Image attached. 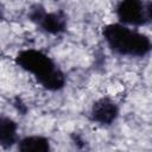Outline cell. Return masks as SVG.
<instances>
[{"instance_id": "1", "label": "cell", "mask_w": 152, "mask_h": 152, "mask_svg": "<svg viewBox=\"0 0 152 152\" xmlns=\"http://www.w3.org/2000/svg\"><path fill=\"white\" fill-rule=\"evenodd\" d=\"M15 64L30 74L37 83L49 91H59L66 84V76L52 57L38 49L20 50L14 57Z\"/></svg>"}, {"instance_id": "2", "label": "cell", "mask_w": 152, "mask_h": 152, "mask_svg": "<svg viewBox=\"0 0 152 152\" xmlns=\"http://www.w3.org/2000/svg\"><path fill=\"white\" fill-rule=\"evenodd\" d=\"M101 33L107 48L121 57L141 58L147 56L152 48L147 34L119 23L104 25Z\"/></svg>"}, {"instance_id": "3", "label": "cell", "mask_w": 152, "mask_h": 152, "mask_svg": "<svg viewBox=\"0 0 152 152\" xmlns=\"http://www.w3.org/2000/svg\"><path fill=\"white\" fill-rule=\"evenodd\" d=\"M116 23L128 27H142L152 21V2L141 0H122L114 8Z\"/></svg>"}, {"instance_id": "4", "label": "cell", "mask_w": 152, "mask_h": 152, "mask_svg": "<svg viewBox=\"0 0 152 152\" xmlns=\"http://www.w3.org/2000/svg\"><path fill=\"white\" fill-rule=\"evenodd\" d=\"M27 18L32 21L42 32L51 36H58L65 32L68 27V15L64 11H48L42 5H33Z\"/></svg>"}, {"instance_id": "5", "label": "cell", "mask_w": 152, "mask_h": 152, "mask_svg": "<svg viewBox=\"0 0 152 152\" xmlns=\"http://www.w3.org/2000/svg\"><path fill=\"white\" fill-rule=\"evenodd\" d=\"M119 114V104L112 97L102 96L93 102L89 112V119L101 127H109L118 120Z\"/></svg>"}, {"instance_id": "6", "label": "cell", "mask_w": 152, "mask_h": 152, "mask_svg": "<svg viewBox=\"0 0 152 152\" xmlns=\"http://www.w3.org/2000/svg\"><path fill=\"white\" fill-rule=\"evenodd\" d=\"M18 124L7 115L0 116V147L8 150L17 145L19 140Z\"/></svg>"}, {"instance_id": "7", "label": "cell", "mask_w": 152, "mask_h": 152, "mask_svg": "<svg viewBox=\"0 0 152 152\" xmlns=\"http://www.w3.org/2000/svg\"><path fill=\"white\" fill-rule=\"evenodd\" d=\"M51 142L49 138L40 134H31L23 137L17 142V152H51Z\"/></svg>"}, {"instance_id": "8", "label": "cell", "mask_w": 152, "mask_h": 152, "mask_svg": "<svg viewBox=\"0 0 152 152\" xmlns=\"http://www.w3.org/2000/svg\"><path fill=\"white\" fill-rule=\"evenodd\" d=\"M4 19V12H2V8H1V6H0V21Z\"/></svg>"}]
</instances>
